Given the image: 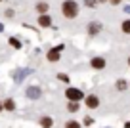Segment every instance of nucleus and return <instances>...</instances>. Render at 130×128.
Wrapping results in <instances>:
<instances>
[{"label":"nucleus","mask_w":130,"mask_h":128,"mask_svg":"<svg viewBox=\"0 0 130 128\" xmlns=\"http://www.w3.org/2000/svg\"><path fill=\"white\" fill-rule=\"evenodd\" d=\"M65 96H67V100L69 101H75V103H78V101L82 100V92L78 88H67V92H65Z\"/></svg>","instance_id":"obj_2"},{"label":"nucleus","mask_w":130,"mask_h":128,"mask_svg":"<svg viewBox=\"0 0 130 128\" xmlns=\"http://www.w3.org/2000/svg\"><path fill=\"white\" fill-rule=\"evenodd\" d=\"M4 107L8 109V111H13V109H15V103H13V100H6Z\"/></svg>","instance_id":"obj_10"},{"label":"nucleus","mask_w":130,"mask_h":128,"mask_svg":"<svg viewBox=\"0 0 130 128\" xmlns=\"http://www.w3.org/2000/svg\"><path fill=\"white\" fill-rule=\"evenodd\" d=\"M29 94H31V96H35V98H37V96H38V90H29Z\"/></svg>","instance_id":"obj_18"},{"label":"nucleus","mask_w":130,"mask_h":128,"mask_svg":"<svg viewBox=\"0 0 130 128\" xmlns=\"http://www.w3.org/2000/svg\"><path fill=\"white\" fill-rule=\"evenodd\" d=\"M0 111H2V103H0Z\"/></svg>","instance_id":"obj_21"},{"label":"nucleus","mask_w":130,"mask_h":128,"mask_svg":"<svg viewBox=\"0 0 130 128\" xmlns=\"http://www.w3.org/2000/svg\"><path fill=\"white\" fill-rule=\"evenodd\" d=\"M86 105H88L90 109H96L98 105H100V100H98V96H88V98H86Z\"/></svg>","instance_id":"obj_4"},{"label":"nucleus","mask_w":130,"mask_h":128,"mask_svg":"<svg viewBox=\"0 0 130 128\" xmlns=\"http://www.w3.org/2000/svg\"><path fill=\"white\" fill-rule=\"evenodd\" d=\"M122 31H124V33H130V19L122 23Z\"/></svg>","instance_id":"obj_13"},{"label":"nucleus","mask_w":130,"mask_h":128,"mask_svg":"<svg viewBox=\"0 0 130 128\" xmlns=\"http://www.w3.org/2000/svg\"><path fill=\"white\" fill-rule=\"evenodd\" d=\"M0 2H2V0H0Z\"/></svg>","instance_id":"obj_23"},{"label":"nucleus","mask_w":130,"mask_h":128,"mask_svg":"<svg viewBox=\"0 0 130 128\" xmlns=\"http://www.w3.org/2000/svg\"><path fill=\"white\" fill-rule=\"evenodd\" d=\"M59 78L63 80V82H69V76H67V75H59Z\"/></svg>","instance_id":"obj_16"},{"label":"nucleus","mask_w":130,"mask_h":128,"mask_svg":"<svg viewBox=\"0 0 130 128\" xmlns=\"http://www.w3.org/2000/svg\"><path fill=\"white\" fill-rule=\"evenodd\" d=\"M38 25H40V27H50V25H52L50 15H40L38 17Z\"/></svg>","instance_id":"obj_6"},{"label":"nucleus","mask_w":130,"mask_h":128,"mask_svg":"<svg viewBox=\"0 0 130 128\" xmlns=\"http://www.w3.org/2000/svg\"><path fill=\"white\" fill-rule=\"evenodd\" d=\"M40 126L42 128H52V119H50V117H42L40 119Z\"/></svg>","instance_id":"obj_8"},{"label":"nucleus","mask_w":130,"mask_h":128,"mask_svg":"<svg viewBox=\"0 0 130 128\" xmlns=\"http://www.w3.org/2000/svg\"><path fill=\"white\" fill-rule=\"evenodd\" d=\"M65 128H80V124L75 122V120H69V122L65 124Z\"/></svg>","instance_id":"obj_11"},{"label":"nucleus","mask_w":130,"mask_h":128,"mask_svg":"<svg viewBox=\"0 0 130 128\" xmlns=\"http://www.w3.org/2000/svg\"><path fill=\"white\" fill-rule=\"evenodd\" d=\"M119 2H121V0H111V4H119Z\"/></svg>","instance_id":"obj_19"},{"label":"nucleus","mask_w":130,"mask_h":128,"mask_svg":"<svg viewBox=\"0 0 130 128\" xmlns=\"http://www.w3.org/2000/svg\"><path fill=\"white\" fill-rule=\"evenodd\" d=\"M117 88L119 90H124L126 88V82H124V80H119V82H117Z\"/></svg>","instance_id":"obj_14"},{"label":"nucleus","mask_w":130,"mask_h":128,"mask_svg":"<svg viewBox=\"0 0 130 128\" xmlns=\"http://www.w3.org/2000/svg\"><path fill=\"white\" fill-rule=\"evenodd\" d=\"M10 44H12V46H15V48H19V40H15V38H10Z\"/></svg>","instance_id":"obj_15"},{"label":"nucleus","mask_w":130,"mask_h":128,"mask_svg":"<svg viewBox=\"0 0 130 128\" xmlns=\"http://www.w3.org/2000/svg\"><path fill=\"white\" fill-rule=\"evenodd\" d=\"M128 65H130V57H128Z\"/></svg>","instance_id":"obj_22"},{"label":"nucleus","mask_w":130,"mask_h":128,"mask_svg":"<svg viewBox=\"0 0 130 128\" xmlns=\"http://www.w3.org/2000/svg\"><path fill=\"white\" fill-rule=\"evenodd\" d=\"M100 29H102V25H100V23H92V25L88 27V33H90V35H96Z\"/></svg>","instance_id":"obj_9"},{"label":"nucleus","mask_w":130,"mask_h":128,"mask_svg":"<svg viewBox=\"0 0 130 128\" xmlns=\"http://www.w3.org/2000/svg\"><path fill=\"white\" fill-rule=\"evenodd\" d=\"M48 8H50V6L46 4V2H38V4H37V10H38V12H40V15H46V12H48Z\"/></svg>","instance_id":"obj_7"},{"label":"nucleus","mask_w":130,"mask_h":128,"mask_svg":"<svg viewBox=\"0 0 130 128\" xmlns=\"http://www.w3.org/2000/svg\"><path fill=\"white\" fill-rule=\"evenodd\" d=\"M86 4H88L90 8H94V4H96V0H86Z\"/></svg>","instance_id":"obj_17"},{"label":"nucleus","mask_w":130,"mask_h":128,"mask_svg":"<svg viewBox=\"0 0 130 128\" xmlns=\"http://www.w3.org/2000/svg\"><path fill=\"white\" fill-rule=\"evenodd\" d=\"M61 10H63V15L69 17V19H73V17L78 15V4L75 0H65L63 6H61Z\"/></svg>","instance_id":"obj_1"},{"label":"nucleus","mask_w":130,"mask_h":128,"mask_svg":"<svg viewBox=\"0 0 130 128\" xmlns=\"http://www.w3.org/2000/svg\"><path fill=\"white\" fill-rule=\"evenodd\" d=\"M90 65H92L94 69H103L105 67V59H103V57H94Z\"/></svg>","instance_id":"obj_5"},{"label":"nucleus","mask_w":130,"mask_h":128,"mask_svg":"<svg viewBox=\"0 0 130 128\" xmlns=\"http://www.w3.org/2000/svg\"><path fill=\"white\" fill-rule=\"evenodd\" d=\"M61 50H63V46H56V48H52L48 52V56H46V57H48V61H57V59H59V56H61Z\"/></svg>","instance_id":"obj_3"},{"label":"nucleus","mask_w":130,"mask_h":128,"mask_svg":"<svg viewBox=\"0 0 130 128\" xmlns=\"http://www.w3.org/2000/svg\"><path fill=\"white\" fill-rule=\"evenodd\" d=\"M126 128H130V122H126Z\"/></svg>","instance_id":"obj_20"},{"label":"nucleus","mask_w":130,"mask_h":128,"mask_svg":"<svg viewBox=\"0 0 130 128\" xmlns=\"http://www.w3.org/2000/svg\"><path fill=\"white\" fill-rule=\"evenodd\" d=\"M67 109H69V111H78V103L71 101V103H69V107H67Z\"/></svg>","instance_id":"obj_12"}]
</instances>
